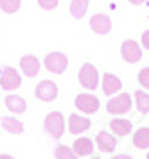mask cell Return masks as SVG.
<instances>
[{
	"label": "cell",
	"instance_id": "1",
	"mask_svg": "<svg viewBox=\"0 0 149 159\" xmlns=\"http://www.w3.org/2000/svg\"><path fill=\"white\" fill-rule=\"evenodd\" d=\"M131 95L129 93H119L113 98L106 102V111L110 115H126L131 111Z\"/></svg>",
	"mask_w": 149,
	"mask_h": 159
},
{
	"label": "cell",
	"instance_id": "2",
	"mask_svg": "<svg viewBox=\"0 0 149 159\" xmlns=\"http://www.w3.org/2000/svg\"><path fill=\"white\" fill-rule=\"evenodd\" d=\"M99 72L92 63H85L79 68V84L86 89H97L99 88Z\"/></svg>",
	"mask_w": 149,
	"mask_h": 159
},
{
	"label": "cell",
	"instance_id": "3",
	"mask_svg": "<svg viewBox=\"0 0 149 159\" xmlns=\"http://www.w3.org/2000/svg\"><path fill=\"white\" fill-rule=\"evenodd\" d=\"M43 125H45V130H47L52 138L59 139V138L63 136L65 118H63V115H61L59 111H52V113H49V115L45 116V122H43Z\"/></svg>",
	"mask_w": 149,
	"mask_h": 159
},
{
	"label": "cell",
	"instance_id": "4",
	"mask_svg": "<svg viewBox=\"0 0 149 159\" xmlns=\"http://www.w3.org/2000/svg\"><path fill=\"white\" fill-rule=\"evenodd\" d=\"M43 65L47 68V72L54 73V75H59V73H63L65 70H67V66H68V57L65 56L63 52H50V54L45 56Z\"/></svg>",
	"mask_w": 149,
	"mask_h": 159
},
{
	"label": "cell",
	"instance_id": "5",
	"mask_svg": "<svg viewBox=\"0 0 149 159\" xmlns=\"http://www.w3.org/2000/svg\"><path fill=\"white\" fill-rule=\"evenodd\" d=\"M74 104H76V107H77L79 111H83L85 115H93V113H97V111H99V106H101L99 98H97L95 95H90V93H79L77 97H76Z\"/></svg>",
	"mask_w": 149,
	"mask_h": 159
},
{
	"label": "cell",
	"instance_id": "6",
	"mask_svg": "<svg viewBox=\"0 0 149 159\" xmlns=\"http://www.w3.org/2000/svg\"><path fill=\"white\" fill-rule=\"evenodd\" d=\"M59 93V88L54 80H42V82H38V86L34 88V95L36 98H40L42 102H52L54 98L57 97Z\"/></svg>",
	"mask_w": 149,
	"mask_h": 159
},
{
	"label": "cell",
	"instance_id": "7",
	"mask_svg": "<svg viewBox=\"0 0 149 159\" xmlns=\"http://www.w3.org/2000/svg\"><path fill=\"white\" fill-rule=\"evenodd\" d=\"M20 86H22L20 73L16 72L13 66H6L2 70V75H0V88L6 89V91H13V89H18Z\"/></svg>",
	"mask_w": 149,
	"mask_h": 159
},
{
	"label": "cell",
	"instance_id": "8",
	"mask_svg": "<svg viewBox=\"0 0 149 159\" xmlns=\"http://www.w3.org/2000/svg\"><path fill=\"white\" fill-rule=\"evenodd\" d=\"M121 56L126 63H138L142 57V47L137 43L135 39H124L121 47Z\"/></svg>",
	"mask_w": 149,
	"mask_h": 159
},
{
	"label": "cell",
	"instance_id": "9",
	"mask_svg": "<svg viewBox=\"0 0 149 159\" xmlns=\"http://www.w3.org/2000/svg\"><path fill=\"white\" fill-rule=\"evenodd\" d=\"M90 29L95 32V34H101V36H106L108 32L112 30V20L106 13H95V15L90 18Z\"/></svg>",
	"mask_w": 149,
	"mask_h": 159
},
{
	"label": "cell",
	"instance_id": "10",
	"mask_svg": "<svg viewBox=\"0 0 149 159\" xmlns=\"http://www.w3.org/2000/svg\"><path fill=\"white\" fill-rule=\"evenodd\" d=\"M40 59L36 57V56H32V54H25L23 57L20 59V68L22 72L27 75L29 79H32V77H36L38 73H40Z\"/></svg>",
	"mask_w": 149,
	"mask_h": 159
},
{
	"label": "cell",
	"instance_id": "11",
	"mask_svg": "<svg viewBox=\"0 0 149 159\" xmlns=\"http://www.w3.org/2000/svg\"><path fill=\"white\" fill-rule=\"evenodd\" d=\"M95 143H97V148L104 154H112L117 147V138L113 134H110L106 130H101L97 138H95Z\"/></svg>",
	"mask_w": 149,
	"mask_h": 159
},
{
	"label": "cell",
	"instance_id": "12",
	"mask_svg": "<svg viewBox=\"0 0 149 159\" xmlns=\"http://www.w3.org/2000/svg\"><path fill=\"white\" fill-rule=\"evenodd\" d=\"M90 118L88 116H81V115H70L68 116V130L72 134H83L85 130L90 129Z\"/></svg>",
	"mask_w": 149,
	"mask_h": 159
},
{
	"label": "cell",
	"instance_id": "13",
	"mask_svg": "<svg viewBox=\"0 0 149 159\" xmlns=\"http://www.w3.org/2000/svg\"><path fill=\"white\" fill-rule=\"evenodd\" d=\"M121 89H122V80L117 75H113V73H104L102 75V91H104V95L113 97Z\"/></svg>",
	"mask_w": 149,
	"mask_h": 159
},
{
	"label": "cell",
	"instance_id": "14",
	"mask_svg": "<svg viewBox=\"0 0 149 159\" xmlns=\"http://www.w3.org/2000/svg\"><path fill=\"white\" fill-rule=\"evenodd\" d=\"M72 148H74V154H76L77 157L92 156L93 141H92V139H88V138H77V139L74 141V145H72Z\"/></svg>",
	"mask_w": 149,
	"mask_h": 159
},
{
	"label": "cell",
	"instance_id": "15",
	"mask_svg": "<svg viewBox=\"0 0 149 159\" xmlns=\"http://www.w3.org/2000/svg\"><path fill=\"white\" fill-rule=\"evenodd\" d=\"M6 107L14 113V115H22V113H25L27 111V102L23 100L22 97L18 95H7L6 97Z\"/></svg>",
	"mask_w": 149,
	"mask_h": 159
},
{
	"label": "cell",
	"instance_id": "16",
	"mask_svg": "<svg viewBox=\"0 0 149 159\" xmlns=\"http://www.w3.org/2000/svg\"><path fill=\"white\" fill-rule=\"evenodd\" d=\"M110 129L115 132V136H128L129 132L133 130V125L126 118H113L110 122Z\"/></svg>",
	"mask_w": 149,
	"mask_h": 159
},
{
	"label": "cell",
	"instance_id": "17",
	"mask_svg": "<svg viewBox=\"0 0 149 159\" xmlns=\"http://www.w3.org/2000/svg\"><path fill=\"white\" fill-rule=\"evenodd\" d=\"M2 127H4V130L11 132V134H22L23 132V123L14 116H4L2 118Z\"/></svg>",
	"mask_w": 149,
	"mask_h": 159
},
{
	"label": "cell",
	"instance_id": "18",
	"mask_svg": "<svg viewBox=\"0 0 149 159\" xmlns=\"http://www.w3.org/2000/svg\"><path fill=\"white\" fill-rule=\"evenodd\" d=\"M133 145L137 148H149V127H140L138 130H135L133 134Z\"/></svg>",
	"mask_w": 149,
	"mask_h": 159
},
{
	"label": "cell",
	"instance_id": "19",
	"mask_svg": "<svg viewBox=\"0 0 149 159\" xmlns=\"http://www.w3.org/2000/svg\"><path fill=\"white\" fill-rule=\"evenodd\" d=\"M88 6H90V0H72L70 2V15L74 18H83L88 11Z\"/></svg>",
	"mask_w": 149,
	"mask_h": 159
},
{
	"label": "cell",
	"instance_id": "20",
	"mask_svg": "<svg viewBox=\"0 0 149 159\" xmlns=\"http://www.w3.org/2000/svg\"><path fill=\"white\" fill-rule=\"evenodd\" d=\"M135 104H137V109L142 115H147L149 113V93H146L144 89H137L135 91Z\"/></svg>",
	"mask_w": 149,
	"mask_h": 159
},
{
	"label": "cell",
	"instance_id": "21",
	"mask_svg": "<svg viewBox=\"0 0 149 159\" xmlns=\"http://www.w3.org/2000/svg\"><path fill=\"white\" fill-rule=\"evenodd\" d=\"M22 6V0H0V9L7 13V15H13L16 13Z\"/></svg>",
	"mask_w": 149,
	"mask_h": 159
},
{
	"label": "cell",
	"instance_id": "22",
	"mask_svg": "<svg viewBox=\"0 0 149 159\" xmlns=\"http://www.w3.org/2000/svg\"><path fill=\"white\" fill-rule=\"evenodd\" d=\"M56 159H77V156L72 152L70 147L67 145H59L56 148Z\"/></svg>",
	"mask_w": 149,
	"mask_h": 159
},
{
	"label": "cell",
	"instance_id": "23",
	"mask_svg": "<svg viewBox=\"0 0 149 159\" xmlns=\"http://www.w3.org/2000/svg\"><path fill=\"white\" fill-rule=\"evenodd\" d=\"M138 84L146 89H149V68H142L138 72Z\"/></svg>",
	"mask_w": 149,
	"mask_h": 159
},
{
	"label": "cell",
	"instance_id": "24",
	"mask_svg": "<svg viewBox=\"0 0 149 159\" xmlns=\"http://www.w3.org/2000/svg\"><path fill=\"white\" fill-rule=\"evenodd\" d=\"M57 4H59V0H38V6L45 11H52V9L57 7Z\"/></svg>",
	"mask_w": 149,
	"mask_h": 159
},
{
	"label": "cell",
	"instance_id": "25",
	"mask_svg": "<svg viewBox=\"0 0 149 159\" xmlns=\"http://www.w3.org/2000/svg\"><path fill=\"white\" fill-rule=\"evenodd\" d=\"M142 45L146 50H149V29L142 32Z\"/></svg>",
	"mask_w": 149,
	"mask_h": 159
},
{
	"label": "cell",
	"instance_id": "26",
	"mask_svg": "<svg viewBox=\"0 0 149 159\" xmlns=\"http://www.w3.org/2000/svg\"><path fill=\"white\" fill-rule=\"evenodd\" d=\"M112 159H133V157L128 156V154H117V156H113Z\"/></svg>",
	"mask_w": 149,
	"mask_h": 159
},
{
	"label": "cell",
	"instance_id": "27",
	"mask_svg": "<svg viewBox=\"0 0 149 159\" xmlns=\"http://www.w3.org/2000/svg\"><path fill=\"white\" fill-rule=\"evenodd\" d=\"M129 4H133V6H140V4H144L146 0H128Z\"/></svg>",
	"mask_w": 149,
	"mask_h": 159
},
{
	"label": "cell",
	"instance_id": "28",
	"mask_svg": "<svg viewBox=\"0 0 149 159\" xmlns=\"http://www.w3.org/2000/svg\"><path fill=\"white\" fill-rule=\"evenodd\" d=\"M0 159H14V157L9 156V154H0Z\"/></svg>",
	"mask_w": 149,
	"mask_h": 159
},
{
	"label": "cell",
	"instance_id": "29",
	"mask_svg": "<svg viewBox=\"0 0 149 159\" xmlns=\"http://www.w3.org/2000/svg\"><path fill=\"white\" fill-rule=\"evenodd\" d=\"M146 159H149V152H147V156H146Z\"/></svg>",
	"mask_w": 149,
	"mask_h": 159
},
{
	"label": "cell",
	"instance_id": "30",
	"mask_svg": "<svg viewBox=\"0 0 149 159\" xmlns=\"http://www.w3.org/2000/svg\"><path fill=\"white\" fill-rule=\"evenodd\" d=\"M92 159H101V157H92Z\"/></svg>",
	"mask_w": 149,
	"mask_h": 159
}]
</instances>
